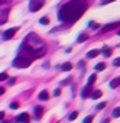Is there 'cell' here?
Returning <instances> with one entry per match:
<instances>
[{
	"instance_id": "cell-1",
	"label": "cell",
	"mask_w": 120,
	"mask_h": 123,
	"mask_svg": "<svg viewBox=\"0 0 120 123\" xmlns=\"http://www.w3.org/2000/svg\"><path fill=\"white\" fill-rule=\"evenodd\" d=\"M45 52H47V45L43 43V40L37 33H28L25 37V40L22 42V45H20L19 57H25L28 60H33V58L43 57Z\"/></svg>"
},
{
	"instance_id": "cell-2",
	"label": "cell",
	"mask_w": 120,
	"mask_h": 123,
	"mask_svg": "<svg viewBox=\"0 0 120 123\" xmlns=\"http://www.w3.org/2000/svg\"><path fill=\"white\" fill-rule=\"evenodd\" d=\"M88 5L85 0H70L59 10V20L63 23H75L87 12Z\"/></svg>"
},
{
	"instance_id": "cell-3",
	"label": "cell",
	"mask_w": 120,
	"mask_h": 123,
	"mask_svg": "<svg viewBox=\"0 0 120 123\" xmlns=\"http://www.w3.org/2000/svg\"><path fill=\"white\" fill-rule=\"evenodd\" d=\"M30 63H32V60H28V58H25V57H17L12 65H13L15 68H27V67H30Z\"/></svg>"
},
{
	"instance_id": "cell-4",
	"label": "cell",
	"mask_w": 120,
	"mask_h": 123,
	"mask_svg": "<svg viewBox=\"0 0 120 123\" xmlns=\"http://www.w3.org/2000/svg\"><path fill=\"white\" fill-rule=\"evenodd\" d=\"M43 5H45V0H30V2H28L30 12H39Z\"/></svg>"
},
{
	"instance_id": "cell-5",
	"label": "cell",
	"mask_w": 120,
	"mask_h": 123,
	"mask_svg": "<svg viewBox=\"0 0 120 123\" xmlns=\"http://www.w3.org/2000/svg\"><path fill=\"white\" fill-rule=\"evenodd\" d=\"M17 30H19L17 27H15V28H8V30H5V32L2 33V38H3V40H10V38L17 33Z\"/></svg>"
},
{
	"instance_id": "cell-6",
	"label": "cell",
	"mask_w": 120,
	"mask_h": 123,
	"mask_svg": "<svg viewBox=\"0 0 120 123\" xmlns=\"http://www.w3.org/2000/svg\"><path fill=\"white\" fill-rule=\"evenodd\" d=\"M120 25V20L119 22H115V23H107L103 28H102V33H105V32H110V30H113V28H117Z\"/></svg>"
},
{
	"instance_id": "cell-7",
	"label": "cell",
	"mask_w": 120,
	"mask_h": 123,
	"mask_svg": "<svg viewBox=\"0 0 120 123\" xmlns=\"http://www.w3.org/2000/svg\"><path fill=\"white\" fill-rule=\"evenodd\" d=\"M90 93H92V85H85L80 95H82V98H87V97H90Z\"/></svg>"
},
{
	"instance_id": "cell-8",
	"label": "cell",
	"mask_w": 120,
	"mask_h": 123,
	"mask_svg": "<svg viewBox=\"0 0 120 123\" xmlns=\"http://www.w3.org/2000/svg\"><path fill=\"white\" fill-rule=\"evenodd\" d=\"M8 18V8H3V10H0V25L2 23H5Z\"/></svg>"
},
{
	"instance_id": "cell-9",
	"label": "cell",
	"mask_w": 120,
	"mask_h": 123,
	"mask_svg": "<svg viewBox=\"0 0 120 123\" xmlns=\"http://www.w3.org/2000/svg\"><path fill=\"white\" fill-rule=\"evenodd\" d=\"M28 120H30L28 113H20L19 117H17V122H20V123H28Z\"/></svg>"
},
{
	"instance_id": "cell-10",
	"label": "cell",
	"mask_w": 120,
	"mask_h": 123,
	"mask_svg": "<svg viewBox=\"0 0 120 123\" xmlns=\"http://www.w3.org/2000/svg\"><path fill=\"white\" fill-rule=\"evenodd\" d=\"M42 115H43V108H42V106H35V118L40 120Z\"/></svg>"
},
{
	"instance_id": "cell-11",
	"label": "cell",
	"mask_w": 120,
	"mask_h": 123,
	"mask_svg": "<svg viewBox=\"0 0 120 123\" xmlns=\"http://www.w3.org/2000/svg\"><path fill=\"white\" fill-rule=\"evenodd\" d=\"M48 97H50V95H48V92H45V90H43V92H40V93H39V100H42V102H45V100H48Z\"/></svg>"
},
{
	"instance_id": "cell-12",
	"label": "cell",
	"mask_w": 120,
	"mask_h": 123,
	"mask_svg": "<svg viewBox=\"0 0 120 123\" xmlns=\"http://www.w3.org/2000/svg\"><path fill=\"white\" fill-rule=\"evenodd\" d=\"M117 86H120V77L113 78V80L110 82V88H117Z\"/></svg>"
},
{
	"instance_id": "cell-13",
	"label": "cell",
	"mask_w": 120,
	"mask_h": 123,
	"mask_svg": "<svg viewBox=\"0 0 120 123\" xmlns=\"http://www.w3.org/2000/svg\"><path fill=\"white\" fill-rule=\"evenodd\" d=\"M90 97L97 100V98H100V97H102V92H100V90H92V93H90Z\"/></svg>"
},
{
	"instance_id": "cell-14",
	"label": "cell",
	"mask_w": 120,
	"mask_h": 123,
	"mask_svg": "<svg viewBox=\"0 0 120 123\" xmlns=\"http://www.w3.org/2000/svg\"><path fill=\"white\" fill-rule=\"evenodd\" d=\"M102 55H103L105 58H108V57L112 55V48H108V47H105V48H103V52H102Z\"/></svg>"
},
{
	"instance_id": "cell-15",
	"label": "cell",
	"mask_w": 120,
	"mask_h": 123,
	"mask_svg": "<svg viewBox=\"0 0 120 123\" xmlns=\"http://www.w3.org/2000/svg\"><path fill=\"white\" fill-rule=\"evenodd\" d=\"M87 57H88V58H95V57H99V50H90V52L87 53Z\"/></svg>"
},
{
	"instance_id": "cell-16",
	"label": "cell",
	"mask_w": 120,
	"mask_h": 123,
	"mask_svg": "<svg viewBox=\"0 0 120 123\" xmlns=\"http://www.w3.org/2000/svg\"><path fill=\"white\" fill-rule=\"evenodd\" d=\"M62 70H63V72L72 70V63H68V62H67V63H63V65H62Z\"/></svg>"
},
{
	"instance_id": "cell-17",
	"label": "cell",
	"mask_w": 120,
	"mask_h": 123,
	"mask_svg": "<svg viewBox=\"0 0 120 123\" xmlns=\"http://www.w3.org/2000/svg\"><path fill=\"white\" fill-rule=\"evenodd\" d=\"M102 70H105V63H97L95 65V72H102Z\"/></svg>"
},
{
	"instance_id": "cell-18",
	"label": "cell",
	"mask_w": 120,
	"mask_h": 123,
	"mask_svg": "<svg viewBox=\"0 0 120 123\" xmlns=\"http://www.w3.org/2000/svg\"><path fill=\"white\" fill-rule=\"evenodd\" d=\"M95 80H97V75L93 73V75H90V77H88V83H87V85H93Z\"/></svg>"
},
{
	"instance_id": "cell-19",
	"label": "cell",
	"mask_w": 120,
	"mask_h": 123,
	"mask_svg": "<svg viewBox=\"0 0 120 123\" xmlns=\"http://www.w3.org/2000/svg\"><path fill=\"white\" fill-rule=\"evenodd\" d=\"M112 117H113V118H119L120 117V108H115V110L112 111Z\"/></svg>"
},
{
	"instance_id": "cell-20",
	"label": "cell",
	"mask_w": 120,
	"mask_h": 123,
	"mask_svg": "<svg viewBox=\"0 0 120 123\" xmlns=\"http://www.w3.org/2000/svg\"><path fill=\"white\" fill-rule=\"evenodd\" d=\"M87 38H88V35H87V33H82V35H79V42H85Z\"/></svg>"
},
{
	"instance_id": "cell-21",
	"label": "cell",
	"mask_w": 120,
	"mask_h": 123,
	"mask_svg": "<svg viewBox=\"0 0 120 123\" xmlns=\"http://www.w3.org/2000/svg\"><path fill=\"white\" fill-rule=\"evenodd\" d=\"M75 118H77V111H72V113L68 115V120L72 122V120H75Z\"/></svg>"
},
{
	"instance_id": "cell-22",
	"label": "cell",
	"mask_w": 120,
	"mask_h": 123,
	"mask_svg": "<svg viewBox=\"0 0 120 123\" xmlns=\"http://www.w3.org/2000/svg\"><path fill=\"white\" fill-rule=\"evenodd\" d=\"M40 23H42V25H48V18H47V17H42V18H40Z\"/></svg>"
},
{
	"instance_id": "cell-23",
	"label": "cell",
	"mask_w": 120,
	"mask_h": 123,
	"mask_svg": "<svg viewBox=\"0 0 120 123\" xmlns=\"http://www.w3.org/2000/svg\"><path fill=\"white\" fill-rule=\"evenodd\" d=\"M92 122H93V117H92V115H90V117H87V118L83 120V123H92Z\"/></svg>"
},
{
	"instance_id": "cell-24",
	"label": "cell",
	"mask_w": 120,
	"mask_h": 123,
	"mask_svg": "<svg viewBox=\"0 0 120 123\" xmlns=\"http://www.w3.org/2000/svg\"><path fill=\"white\" fill-rule=\"evenodd\" d=\"M10 108H12V110H17V108H19V103H17V102L10 103Z\"/></svg>"
},
{
	"instance_id": "cell-25",
	"label": "cell",
	"mask_w": 120,
	"mask_h": 123,
	"mask_svg": "<svg viewBox=\"0 0 120 123\" xmlns=\"http://www.w3.org/2000/svg\"><path fill=\"white\" fill-rule=\"evenodd\" d=\"M3 80H7V73H0V82H3Z\"/></svg>"
},
{
	"instance_id": "cell-26",
	"label": "cell",
	"mask_w": 120,
	"mask_h": 123,
	"mask_svg": "<svg viewBox=\"0 0 120 123\" xmlns=\"http://www.w3.org/2000/svg\"><path fill=\"white\" fill-rule=\"evenodd\" d=\"M113 65H115V67H120V57H119V58H115V60H113Z\"/></svg>"
},
{
	"instance_id": "cell-27",
	"label": "cell",
	"mask_w": 120,
	"mask_h": 123,
	"mask_svg": "<svg viewBox=\"0 0 120 123\" xmlns=\"http://www.w3.org/2000/svg\"><path fill=\"white\" fill-rule=\"evenodd\" d=\"M90 28H99V25L95 22H90Z\"/></svg>"
},
{
	"instance_id": "cell-28",
	"label": "cell",
	"mask_w": 120,
	"mask_h": 123,
	"mask_svg": "<svg viewBox=\"0 0 120 123\" xmlns=\"http://www.w3.org/2000/svg\"><path fill=\"white\" fill-rule=\"evenodd\" d=\"M110 2H113V0H102L100 3H102V5H107V3H110Z\"/></svg>"
},
{
	"instance_id": "cell-29",
	"label": "cell",
	"mask_w": 120,
	"mask_h": 123,
	"mask_svg": "<svg viewBox=\"0 0 120 123\" xmlns=\"http://www.w3.org/2000/svg\"><path fill=\"white\" fill-rule=\"evenodd\" d=\"M102 108H105V102H102V103H99V110H102Z\"/></svg>"
},
{
	"instance_id": "cell-30",
	"label": "cell",
	"mask_w": 120,
	"mask_h": 123,
	"mask_svg": "<svg viewBox=\"0 0 120 123\" xmlns=\"http://www.w3.org/2000/svg\"><path fill=\"white\" fill-rule=\"evenodd\" d=\"M53 93H55V97H59V95H60V93H62V92H60V88H57V90H55Z\"/></svg>"
},
{
	"instance_id": "cell-31",
	"label": "cell",
	"mask_w": 120,
	"mask_h": 123,
	"mask_svg": "<svg viewBox=\"0 0 120 123\" xmlns=\"http://www.w3.org/2000/svg\"><path fill=\"white\" fill-rule=\"evenodd\" d=\"M3 117H5V113H3V111H0V122L3 120Z\"/></svg>"
},
{
	"instance_id": "cell-32",
	"label": "cell",
	"mask_w": 120,
	"mask_h": 123,
	"mask_svg": "<svg viewBox=\"0 0 120 123\" xmlns=\"http://www.w3.org/2000/svg\"><path fill=\"white\" fill-rule=\"evenodd\" d=\"M7 2H10V0H0V5H3V3H7Z\"/></svg>"
},
{
	"instance_id": "cell-33",
	"label": "cell",
	"mask_w": 120,
	"mask_h": 123,
	"mask_svg": "<svg viewBox=\"0 0 120 123\" xmlns=\"http://www.w3.org/2000/svg\"><path fill=\"white\" fill-rule=\"evenodd\" d=\"M3 92H5V88H3V86H0V95H2Z\"/></svg>"
},
{
	"instance_id": "cell-34",
	"label": "cell",
	"mask_w": 120,
	"mask_h": 123,
	"mask_svg": "<svg viewBox=\"0 0 120 123\" xmlns=\"http://www.w3.org/2000/svg\"><path fill=\"white\" fill-rule=\"evenodd\" d=\"M119 35H120V30H119Z\"/></svg>"
}]
</instances>
